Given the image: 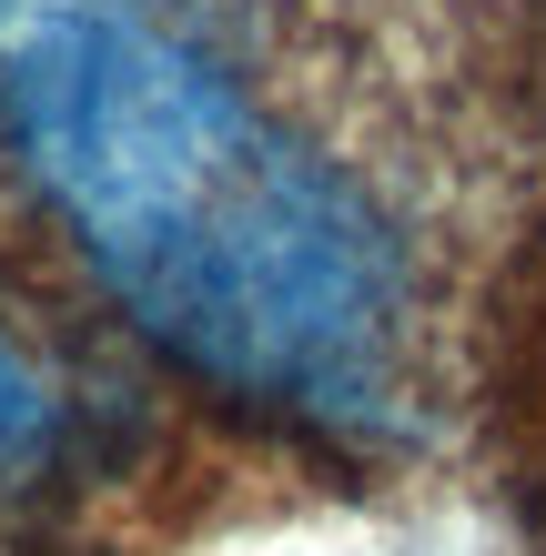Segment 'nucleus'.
<instances>
[{"label":"nucleus","mask_w":546,"mask_h":556,"mask_svg":"<svg viewBox=\"0 0 546 556\" xmlns=\"http://www.w3.org/2000/svg\"><path fill=\"white\" fill-rule=\"evenodd\" d=\"M0 173L91 293L264 435H426L435 283L233 0H0Z\"/></svg>","instance_id":"obj_1"},{"label":"nucleus","mask_w":546,"mask_h":556,"mask_svg":"<svg viewBox=\"0 0 546 556\" xmlns=\"http://www.w3.org/2000/svg\"><path fill=\"white\" fill-rule=\"evenodd\" d=\"M182 425L72 283L0 243V556H102L173 527Z\"/></svg>","instance_id":"obj_2"}]
</instances>
